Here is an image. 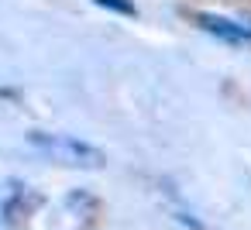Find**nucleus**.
Here are the masks:
<instances>
[{
  "label": "nucleus",
  "mask_w": 251,
  "mask_h": 230,
  "mask_svg": "<svg viewBox=\"0 0 251 230\" xmlns=\"http://www.w3.org/2000/svg\"><path fill=\"white\" fill-rule=\"evenodd\" d=\"M28 141H31L38 151H45V155H52L55 161H62V165L100 168V165L107 161V155H103L97 144H90V141H79V138H73V134H49V131H31V134H28Z\"/></svg>",
  "instance_id": "1"
},
{
  "label": "nucleus",
  "mask_w": 251,
  "mask_h": 230,
  "mask_svg": "<svg viewBox=\"0 0 251 230\" xmlns=\"http://www.w3.org/2000/svg\"><path fill=\"white\" fill-rule=\"evenodd\" d=\"M196 24H200L203 31H210V35L230 42V45H248V42H251V24H237V21L220 18V14H206V11H200V14H196Z\"/></svg>",
  "instance_id": "2"
},
{
  "label": "nucleus",
  "mask_w": 251,
  "mask_h": 230,
  "mask_svg": "<svg viewBox=\"0 0 251 230\" xmlns=\"http://www.w3.org/2000/svg\"><path fill=\"white\" fill-rule=\"evenodd\" d=\"M97 7H107V11H117V14H134V4L131 0H93Z\"/></svg>",
  "instance_id": "3"
}]
</instances>
